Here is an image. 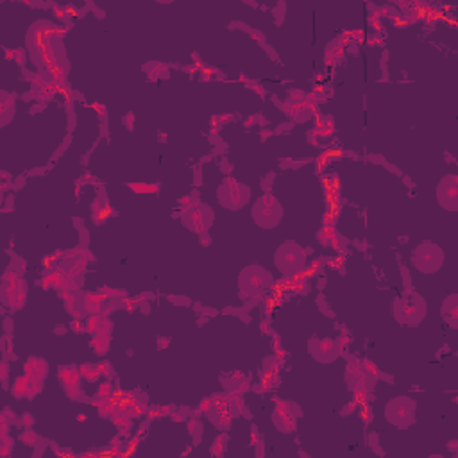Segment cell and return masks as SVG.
I'll use <instances>...</instances> for the list:
<instances>
[{
	"label": "cell",
	"mask_w": 458,
	"mask_h": 458,
	"mask_svg": "<svg viewBox=\"0 0 458 458\" xmlns=\"http://www.w3.org/2000/svg\"><path fill=\"white\" fill-rule=\"evenodd\" d=\"M271 281V276L267 274V271L261 267H251L240 278V285L244 290L247 292H258L260 288L267 287V283Z\"/></svg>",
	"instance_id": "cell-5"
},
{
	"label": "cell",
	"mask_w": 458,
	"mask_h": 458,
	"mask_svg": "<svg viewBox=\"0 0 458 458\" xmlns=\"http://www.w3.org/2000/svg\"><path fill=\"white\" fill-rule=\"evenodd\" d=\"M415 267L425 274H433L440 265L444 263V253L433 244L425 242L414 251V258H412Z\"/></svg>",
	"instance_id": "cell-1"
},
{
	"label": "cell",
	"mask_w": 458,
	"mask_h": 458,
	"mask_svg": "<svg viewBox=\"0 0 458 458\" xmlns=\"http://www.w3.org/2000/svg\"><path fill=\"white\" fill-rule=\"evenodd\" d=\"M401 312H396V317L406 325H419L425 317L426 305L419 295H412L410 299H401Z\"/></svg>",
	"instance_id": "cell-4"
},
{
	"label": "cell",
	"mask_w": 458,
	"mask_h": 458,
	"mask_svg": "<svg viewBox=\"0 0 458 458\" xmlns=\"http://www.w3.org/2000/svg\"><path fill=\"white\" fill-rule=\"evenodd\" d=\"M415 410V403L410 398H394L385 406V415L396 426H406L412 422V414Z\"/></svg>",
	"instance_id": "cell-2"
},
{
	"label": "cell",
	"mask_w": 458,
	"mask_h": 458,
	"mask_svg": "<svg viewBox=\"0 0 458 458\" xmlns=\"http://www.w3.org/2000/svg\"><path fill=\"white\" fill-rule=\"evenodd\" d=\"M253 215L254 220H256L260 226L271 227L280 222L281 208L274 197H263L261 201L256 202V206H254L253 209Z\"/></svg>",
	"instance_id": "cell-3"
},
{
	"label": "cell",
	"mask_w": 458,
	"mask_h": 458,
	"mask_svg": "<svg viewBox=\"0 0 458 458\" xmlns=\"http://www.w3.org/2000/svg\"><path fill=\"white\" fill-rule=\"evenodd\" d=\"M439 202L446 209H457V178L454 175H446L440 181L439 187Z\"/></svg>",
	"instance_id": "cell-6"
},
{
	"label": "cell",
	"mask_w": 458,
	"mask_h": 458,
	"mask_svg": "<svg viewBox=\"0 0 458 458\" xmlns=\"http://www.w3.org/2000/svg\"><path fill=\"white\" fill-rule=\"evenodd\" d=\"M278 253L285 254V256H288V261H285V263L278 265V267L281 268V271L287 274V271H295V268L302 267V263H305V256H302V251L299 249V247L294 246V242H288L287 246L281 247Z\"/></svg>",
	"instance_id": "cell-7"
}]
</instances>
